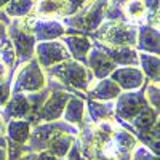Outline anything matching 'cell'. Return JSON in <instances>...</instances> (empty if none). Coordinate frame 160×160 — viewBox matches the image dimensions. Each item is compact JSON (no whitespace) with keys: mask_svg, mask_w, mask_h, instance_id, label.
<instances>
[{"mask_svg":"<svg viewBox=\"0 0 160 160\" xmlns=\"http://www.w3.org/2000/svg\"><path fill=\"white\" fill-rule=\"evenodd\" d=\"M45 75L58 80L72 95L80 96L83 99H87V91L96 82V78L93 77L91 71L87 66L72 59V58L45 69Z\"/></svg>","mask_w":160,"mask_h":160,"instance_id":"cell-1","label":"cell"},{"mask_svg":"<svg viewBox=\"0 0 160 160\" xmlns=\"http://www.w3.org/2000/svg\"><path fill=\"white\" fill-rule=\"evenodd\" d=\"M108 2L109 0H90L77 13L62 18L61 22L66 28V34L90 35L91 32H95L104 21V11Z\"/></svg>","mask_w":160,"mask_h":160,"instance_id":"cell-2","label":"cell"},{"mask_svg":"<svg viewBox=\"0 0 160 160\" xmlns=\"http://www.w3.org/2000/svg\"><path fill=\"white\" fill-rule=\"evenodd\" d=\"M138 26L127 21H108L104 19L101 26L90 34L95 42L111 45V47H136Z\"/></svg>","mask_w":160,"mask_h":160,"instance_id":"cell-3","label":"cell"},{"mask_svg":"<svg viewBox=\"0 0 160 160\" xmlns=\"http://www.w3.org/2000/svg\"><path fill=\"white\" fill-rule=\"evenodd\" d=\"M58 133H68V135H78V127L68 123L66 120L59 118L55 120V122H43V123H37L35 127H32L31 130V135L29 139L22 148L24 152H40V151H45L48 149V144L50 141L55 138Z\"/></svg>","mask_w":160,"mask_h":160,"instance_id":"cell-4","label":"cell"},{"mask_svg":"<svg viewBox=\"0 0 160 160\" xmlns=\"http://www.w3.org/2000/svg\"><path fill=\"white\" fill-rule=\"evenodd\" d=\"M47 85L45 69L35 58L19 64L11 77V93H35Z\"/></svg>","mask_w":160,"mask_h":160,"instance_id":"cell-5","label":"cell"},{"mask_svg":"<svg viewBox=\"0 0 160 160\" xmlns=\"http://www.w3.org/2000/svg\"><path fill=\"white\" fill-rule=\"evenodd\" d=\"M146 85V83H144ZM146 106H149L144 96V90L135 91H122L114 101V117L118 122H130L136 117Z\"/></svg>","mask_w":160,"mask_h":160,"instance_id":"cell-6","label":"cell"},{"mask_svg":"<svg viewBox=\"0 0 160 160\" xmlns=\"http://www.w3.org/2000/svg\"><path fill=\"white\" fill-rule=\"evenodd\" d=\"M7 35L11 40L13 48H15V55H16L15 69L18 68L19 64H22V62L34 58V50H35L37 40H35L32 32L22 31L16 24V21L11 19V22L7 26Z\"/></svg>","mask_w":160,"mask_h":160,"instance_id":"cell-7","label":"cell"},{"mask_svg":"<svg viewBox=\"0 0 160 160\" xmlns=\"http://www.w3.org/2000/svg\"><path fill=\"white\" fill-rule=\"evenodd\" d=\"M34 58L43 69H48L58 62L69 59L71 55L61 40H48V42H37L34 50Z\"/></svg>","mask_w":160,"mask_h":160,"instance_id":"cell-8","label":"cell"},{"mask_svg":"<svg viewBox=\"0 0 160 160\" xmlns=\"http://www.w3.org/2000/svg\"><path fill=\"white\" fill-rule=\"evenodd\" d=\"M114 82L118 85V88L122 91H135L141 90L144 83L148 82V78L144 77L142 71L136 66H118L115 68L111 75Z\"/></svg>","mask_w":160,"mask_h":160,"instance_id":"cell-9","label":"cell"},{"mask_svg":"<svg viewBox=\"0 0 160 160\" xmlns=\"http://www.w3.org/2000/svg\"><path fill=\"white\" fill-rule=\"evenodd\" d=\"M91 43H93V40H91ZM87 68L91 71L93 77L96 80H101V78L109 77L111 72L117 68V66L98 45L93 43L91 50L87 55Z\"/></svg>","mask_w":160,"mask_h":160,"instance_id":"cell-10","label":"cell"},{"mask_svg":"<svg viewBox=\"0 0 160 160\" xmlns=\"http://www.w3.org/2000/svg\"><path fill=\"white\" fill-rule=\"evenodd\" d=\"M32 11L38 19H62L71 15L68 0H35Z\"/></svg>","mask_w":160,"mask_h":160,"instance_id":"cell-11","label":"cell"},{"mask_svg":"<svg viewBox=\"0 0 160 160\" xmlns=\"http://www.w3.org/2000/svg\"><path fill=\"white\" fill-rule=\"evenodd\" d=\"M31 115V108L26 93H11L8 102L0 109V118L3 122H10L13 118H26Z\"/></svg>","mask_w":160,"mask_h":160,"instance_id":"cell-12","label":"cell"},{"mask_svg":"<svg viewBox=\"0 0 160 160\" xmlns=\"http://www.w3.org/2000/svg\"><path fill=\"white\" fill-rule=\"evenodd\" d=\"M61 42L66 45V48H68L69 55L72 59L78 61L87 66V55L88 51L91 50L93 43H91V38L88 35H80V34H66L62 35Z\"/></svg>","mask_w":160,"mask_h":160,"instance_id":"cell-13","label":"cell"},{"mask_svg":"<svg viewBox=\"0 0 160 160\" xmlns=\"http://www.w3.org/2000/svg\"><path fill=\"white\" fill-rule=\"evenodd\" d=\"M93 43L98 45L106 55H108L114 62L115 66H139V56H138V50L133 48V47H111V45H104V43H99V42H95Z\"/></svg>","mask_w":160,"mask_h":160,"instance_id":"cell-14","label":"cell"},{"mask_svg":"<svg viewBox=\"0 0 160 160\" xmlns=\"http://www.w3.org/2000/svg\"><path fill=\"white\" fill-rule=\"evenodd\" d=\"M32 34L37 42L59 40L62 35H66V28L61 19H37Z\"/></svg>","mask_w":160,"mask_h":160,"instance_id":"cell-15","label":"cell"},{"mask_svg":"<svg viewBox=\"0 0 160 160\" xmlns=\"http://www.w3.org/2000/svg\"><path fill=\"white\" fill-rule=\"evenodd\" d=\"M160 34L157 28H152V26L148 24H141L138 26V35H136V50L142 51V53H151V55H157L160 51Z\"/></svg>","mask_w":160,"mask_h":160,"instance_id":"cell-16","label":"cell"},{"mask_svg":"<svg viewBox=\"0 0 160 160\" xmlns=\"http://www.w3.org/2000/svg\"><path fill=\"white\" fill-rule=\"evenodd\" d=\"M122 93L118 85L114 82L111 77H106L101 80H96L88 91H87V99L93 101H115V98Z\"/></svg>","mask_w":160,"mask_h":160,"instance_id":"cell-17","label":"cell"},{"mask_svg":"<svg viewBox=\"0 0 160 160\" xmlns=\"http://www.w3.org/2000/svg\"><path fill=\"white\" fill-rule=\"evenodd\" d=\"M114 117V101H85V117L83 120L90 123H96L106 118Z\"/></svg>","mask_w":160,"mask_h":160,"instance_id":"cell-18","label":"cell"},{"mask_svg":"<svg viewBox=\"0 0 160 160\" xmlns=\"http://www.w3.org/2000/svg\"><path fill=\"white\" fill-rule=\"evenodd\" d=\"M32 125L26 118H13L7 122V139L16 142L19 146H24L29 139Z\"/></svg>","mask_w":160,"mask_h":160,"instance_id":"cell-19","label":"cell"},{"mask_svg":"<svg viewBox=\"0 0 160 160\" xmlns=\"http://www.w3.org/2000/svg\"><path fill=\"white\" fill-rule=\"evenodd\" d=\"M85 101L83 98L75 96L72 95L66 104V109L62 112V120H66L68 123L80 127L83 122V117H85Z\"/></svg>","mask_w":160,"mask_h":160,"instance_id":"cell-20","label":"cell"},{"mask_svg":"<svg viewBox=\"0 0 160 160\" xmlns=\"http://www.w3.org/2000/svg\"><path fill=\"white\" fill-rule=\"evenodd\" d=\"M138 56H139V66L138 68L142 71L144 77L149 80V82L158 83V78H160V59L157 55H151V53H142L138 51Z\"/></svg>","mask_w":160,"mask_h":160,"instance_id":"cell-21","label":"cell"},{"mask_svg":"<svg viewBox=\"0 0 160 160\" xmlns=\"http://www.w3.org/2000/svg\"><path fill=\"white\" fill-rule=\"evenodd\" d=\"M146 5L142 0H127V3L123 5V16L127 22H131L135 26H141L146 21Z\"/></svg>","mask_w":160,"mask_h":160,"instance_id":"cell-22","label":"cell"},{"mask_svg":"<svg viewBox=\"0 0 160 160\" xmlns=\"http://www.w3.org/2000/svg\"><path fill=\"white\" fill-rule=\"evenodd\" d=\"M34 3L35 0H7V3L3 5L2 10L10 19H18L29 15L34 10Z\"/></svg>","mask_w":160,"mask_h":160,"instance_id":"cell-23","label":"cell"},{"mask_svg":"<svg viewBox=\"0 0 160 160\" xmlns=\"http://www.w3.org/2000/svg\"><path fill=\"white\" fill-rule=\"evenodd\" d=\"M75 136L74 135H68V133H58V135L53 138L48 144V151L53 152L58 158H64L68 151L71 149V146L74 144Z\"/></svg>","mask_w":160,"mask_h":160,"instance_id":"cell-24","label":"cell"},{"mask_svg":"<svg viewBox=\"0 0 160 160\" xmlns=\"http://www.w3.org/2000/svg\"><path fill=\"white\" fill-rule=\"evenodd\" d=\"M112 141H114V144L117 146L120 151L128 152V154H131V151L135 149V146L138 144V139L135 138V135H133V133H130L128 130H125L123 127H120V125H118V127L115 128V131H114Z\"/></svg>","mask_w":160,"mask_h":160,"instance_id":"cell-25","label":"cell"},{"mask_svg":"<svg viewBox=\"0 0 160 160\" xmlns=\"http://www.w3.org/2000/svg\"><path fill=\"white\" fill-rule=\"evenodd\" d=\"M144 90V96H146V101H148V104L151 106L152 109L158 111L160 109V90H158V83H154V82H146V85L142 87Z\"/></svg>","mask_w":160,"mask_h":160,"instance_id":"cell-26","label":"cell"},{"mask_svg":"<svg viewBox=\"0 0 160 160\" xmlns=\"http://www.w3.org/2000/svg\"><path fill=\"white\" fill-rule=\"evenodd\" d=\"M130 160H158V155L154 154L149 148H146L144 144L138 142L135 146V149L131 151Z\"/></svg>","mask_w":160,"mask_h":160,"instance_id":"cell-27","label":"cell"},{"mask_svg":"<svg viewBox=\"0 0 160 160\" xmlns=\"http://www.w3.org/2000/svg\"><path fill=\"white\" fill-rule=\"evenodd\" d=\"M10 96H11V78L0 82V109L8 102Z\"/></svg>","mask_w":160,"mask_h":160,"instance_id":"cell-28","label":"cell"},{"mask_svg":"<svg viewBox=\"0 0 160 160\" xmlns=\"http://www.w3.org/2000/svg\"><path fill=\"white\" fill-rule=\"evenodd\" d=\"M62 160H83L82 152H80V148H78L77 141H74V144L71 146V149L68 151V154H66V157H64Z\"/></svg>","mask_w":160,"mask_h":160,"instance_id":"cell-29","label":"cell"},{"mask_svg":"<svg viewBox=\"0 0 160 160\" xmlns=\"http://www.w3.org/2000/svg\"><path fill=\"white\" fill-rule=\"evenodd\" d=\"M11 77H13V71L8 68L3 61H0V82L8 80V78H11Z\"/></svg>","mask_w":160,"mask_h":160,"instance_id":"cell-30","label":"cell"},{"mask_svg":"<svg viewBox=\"0 0 160 160\" xmlns=\"http://www.w3.org/2000/svg\"><path fill=\"white\" fill-rule=\"evenodd\" d=\"M35 160H61V158H58L53 152L45 149V151H40V152L35 154Z\"/></svg>","mask_w":160,"mask_h":160,"instance_id":"cell-31","label":"cell"},{"mask_svg":"<svg viewBox=\"0 0 160 160\" xmlns=\"http://www.w3.org/2000/svg\"><path fill=\"white\" fill-rule=\"evenodd\" d=\"M142 2L146 5L148 13H157L158 11V0H142Z\"/></svg>","mask_w":160,"mask_h":160,"instance_id":"cell-32","label":"cell"},{"mask_svg":"<svg viewBox=\"0 0 160 160\" xmlns=\"http://www.w3.org/2000/svg\"><path fill=\"white\" fill-rule=\"evenodd\" d=\"M18 160H35V154L34 152H24Z\"/></svg>","mask_w":160,"mask_h":160,"instance_id":"cell-33","label":"cell"},{"mask_svg":"<svg viewBox=\"0 0 160 160\" xmlns=\"http://www.w3.org/2000/svg\"><path fill=\"white\" fill-rule=\"evenodd\" d=\"M3 35H7V26L0 21V38H2Z\"/></svg>","mask_w":160,"mask_h":160,"instance_id":"cell-34","label":"cell"},{"mask_svg":"<svg viewBox=\"0 0 160 160\" xmlns=\"http://www.w3.org/2000/svg\"><path fill=\"white\" fill-rule=\"evenodd\" d=\"M0 160H7V148H0Z\"/></svg>","mask_w":160,"mask_h":160,"instance_id":"cell-35","label":"cell"},{"mask_svg":"<svg viewBox=\"0 0 160 160\" xmlns=\"http://www.w3.org/2000/svg\"><path fill=\"white\" fill-rule=\"evenodd\" d=\"M7 3V0H0V10H2L3 8V5Z\"/></svg>","mask_w":160,"mask_h":160,"instance_id":"cell-36","label":"cell"}]
</instances>
